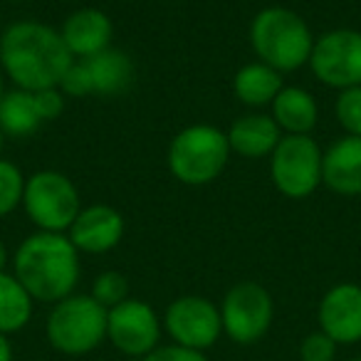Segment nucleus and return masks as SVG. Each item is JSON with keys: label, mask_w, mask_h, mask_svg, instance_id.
Wrapping results in <instances>:
<instances>
[{"label": "nucleus", "mask_w": 361, "mask_h": 361, "mask_svg": "<svg viewBox=\"0 0 361 361\" xmlns=\"http://www.w3.org/2000/svg\"><path fill=\"white\" fill-rule=\"evenodd\" d=\"M334 111L346 136H361V87L341 90L336 97Z\"/></svg>", "instance_id": "24"}, {"label": "nucleus", "mask_w": 361, "mask_h": 361, "mask_svg": "<svg viewBox=\"0 0 361 361\" xmlns=\"http://www.w3.org/2000/svg\"><path fill=\"white\" fill-rule=\"evenodd\" d=\"M80 272V250L65 233H32L13 255V275L32 300L45 305L75 295Z\"/></svg>", "instance_id": "2"}, {"label": "nucleus", "mask_w": 361, "mask_h": 361, "mask_svg": "<svg viewBox=\"0 0 361 361\" xmlns=\"http://www.w3.org/2000/svg\"><path fill=\"white\" fill-rule=\"evenodd\" d=\"M6 3H25V0H6Z\"/></svg>", "instance_id": "33"}, {"label": "nucleus", "mask_w": 361, "mask_h": 361, "mask_svg": "<svg viewBox=\"0 0 361 361\" xmlns=\"http://www.w3.org/2000/svg\"><path fill=\"white\" fill-rule=\"evenodd\" d=\"M336 344L331 336H326L322 329L312 331L302 339L300 344V359L302 361H336Z\"/></svg>", "instance_id": "25"}, {"label": "nucleus", "mask_w": 361, "mask_h": 361, "mask_svg": "<svg viewBox=\"0 0 361 361\" xmlns=\"http://www.w3.org/2000/svg\"><path fill=\"white\" fill-rule=\"evenodd\" d=\"M37 102V109H40L42 121H52L65 111V94L60 92V87H50V90L32 92Z\"/></svg>", "instance_id": "28"}, {"label": "nucleus", "mask_w": 361, "mask_h": 361, "mask_svg": "<svg viewBox=\"0 0 361 361\" xmlns=\"http://www.w3.org/2000/svg\"><path fill=\"white\" fill-rule=\"evenodd\" d=\"M60 92L65 97H87V94H94L92 90V77L90 70H87L85 60H75L70 65V70L65 72L60 82Z\"/></svg>", "instance_id": "26"}, {"label": "nucleus", "mask_w": 361, "mask_h": 361, "mask_svg": "<svg viewBox=\"0 0 361 361\" xmlns=\"http://www.w3.org/2000/svg\"><path fill=\"white\" fill-rule=\"evenodd\" d=\"M32 307L35 300L20 285V280L13 272H0V331L16 334L25 329L32 319Z\"/></svg>", "instance_id": "21"}, {"label": "nucleus", "mask_w": 361, "mask_h": 361, "mask_svg": "<svg viewBox=\"0 0 361 361\" xmlns=\"http://www.w3.org/2000/svg\"><path fill=\"white\" fill-rule=\"evenodd\" d=\"M23 206L32 223L45 233H65L80 216L82 203L75 183L62 171H37L25 180Z\"/></svg>", "instance_id": "6"}, {"label": "nucleus", "mask_w": 361, "mask_h": 361, "mask_svg": "<svg viewBox=\"0 0 361 361\" xmlns=\"http://www.w3.org/2000/svg\"><path fill=\"white\" fill-rule=\"evenodd\" d=\"M106 339L124 356L144 359L161 344V319L149 302L129 297L106 310Z\"/></svg>", "instance_id": "11"}, {"label": "nucleus", "mask_w": 361, "mask_h": 361, "mask_svg": "<svg viewBox=\"0 0 361 361\" xmlns=\"http://www.w3.org/2000/svg\"><path fill=\"white\" fill-rule=\"evenodd\" d=\"M0 361H13L11 339H8V334H3V331H0Z\"/></svg>", "instance_id": "29"}, {"label": "nucleus", "mask_w": 361, "mask_h": 361, "mask_svg": "<svg viewBox=\"0 0 361 361\" xmlns=\"http://www.w3.org/2000/svg\"><path fill=\"white\" fill-rule=\"evenodd\" d=\"M228 134V144L231 151L240 154L243 159H262L275 151L280 144L282 131L275 124L270 114H245L231 124Z\"/></svg>", "instance_id": "16"}, {"label": "nucleus", "mask_w": 361, "mask_h": 361, "mask_svg": "<svg viewBox=\"0 0 361 361\" xmlns=\"http://www.w3.org/2000/svg\"><path fill=\"white\" fill-rule=\"evenodd\" d=\"M141 361H208V356L206 351L186 349V346H178V344H159Z\"/></svg>", "instance_id": "27"}, {"label": "nucleus", "mask_w": 361, "mask_h": 361, "mask_svg": "<svg viewBox=\"0 0 361 361\" xmlns=\"http://www.w3.org/2000/svg\"><path fill=\"white\" fill-rule=\"evenodd\" d=\"M23 193H25V178L20 169L11 161L0 159V218L11 216L20 206Z\"/></svg>", "instance_id": "22"}, {"label": "nucleus", "mask_w": 361, "mask_h": 361, "mask_svg": "<svg viewBox=\"0 0 361 361\" xmlns=\"http://www.w3.org/2000/svg\"><path fill=\"white\" fill-rule=\"evenodd\" d=\"M164 329L169 331L173 344L208 351L223 334L221 307L201 295L176 297L164 312Z\"/></svg>", "instance_id": "9"}, {"label": "nucleus", "mask_w": 361, "mask_h": 361, "mask_svg": "<svg viewBox=\"0 0 361 361\" xmlns=\"http://www.w3.org/2000/svg\"><path fill=\"white\" fill-rule=\"evenodd\" d=\"M270 106V116L285 134H310L319 119L314 97L302 87H282Z\"/></svg>", "instance_id": "17"}, {"label": "nucleus", "mask_w": 361, "mask_h": 361, "mask_svg": "<svg viewBox=\"0 0 361 361\" xmlns=\"http://www.w3.org/2000/svg\"><path fill=\"white\" fill-rule=\"evenodd\" d=\"M231 159L228 134L211 124L180 129L169 146V169L186 186L213 183Z\"/></svg>", "instance_id": "4"}, {"label": "nucleus", "mask_w": 361, "mask_h": 361, "mask_svg": "<svg viewBox=\"0 0 361 361\" xmlns=\"http://www.w3.org/2000/svg\"><path fill=\"white\" fill-rule=\"evenodd\" d=\"M3 146H6V134H3V129H0V154H3Z\"/></svg>", "instance_id": "31"}, {"label": "nucleus", "mask_w": 361, "mask_h": 361, "mask_svg": "<svg viewBox=\"0 0 361 361\" xmlns=\"http://www.w3.org/2000/svg\"><path fill=\"white\" fill-rule=\"evenodd\" d=\"M322 156L310 134H285L270 154V176L275 188L287 198H307L322 183Z\"/></svg>", "instance_id": "7"}, {"label": "nucleus", "mask_w": 361, "mask_h": 361, "mask_svg": "<svg viewBox=\"0 0 361 361\" xmlns=\"http://www.w3.org/2000/svg\"><path fill=\"white\" fill-rule=\"evenodd\" d=\"M3 94H6V90H3V72H0V99H3Z\"/></svg>", "instance_id": "32"}, {"label": "nucleus", "mask_w": 361, "mask_h": 361, "mask_svg": "<svg viewBox=\"0 0 361 361\" xmlns=\"http://www.w3.org/2000/svg\"><path fill=\"white\" fill-rule=\"evenodd\" d=\"M6 265H8V247H6V243L0 240V272L6 270Z\"/></svg>", "instance_id": "30"}, {"label": "nucleus", "mask_w": 361, "mask_h": 361, "mask_svg": "<svg viewBox=\"0 0 361 361\" xmlns=\"http://www.w3.org/2000/svg\"><path fill=\"white\" fill-rule=\"evenodd\" d=\"M349 361H361V356H356V359H349Z\"/></svg>", "instance_id": "34"}, {"label": "nucleus", "mask_w": 361, "mask_h": 361, "mask_svg": "<svg viewBox=\"0 0 361 361\" xmlns=\"http://www.w3.org/2000/svg\"><path fill=\"white\" fill-rule=\"evenodd\" d=\"M322 183L339 196H361V136H344L324 151Z\"/></svg>", "instance_id": "15"}, {"label": "nucleus", "mask_w": 361, "mask_h": 361, "mask_svg": "<svg viewBox=\"0 0 361 361\" xmlns=\"http://www.w3.org/2000/svg\"><path fill=\"white\" fill-rule=\"evenodd\" d=\"M67 238L80 252L102 255L116 247L124 238V218L111 206H87L80 211L75 223L67 231Z\"/></svg>", "instance_id": "13"}, {"label": "nucleus", "mask_w": 361, "mask_h": 361, "mask_svg": "<svg viewBox=\"0 0 361 361\" xmlns=\"http://www.w3.org/2000/svg\"><path fill=\"white\" fill-rule=\"evenodd\" d=\"M272 319H275V302L270 292L257 282H238L223 297V334L235 344H257L270 331Z\"/></svg>", "instance_id": "8"}, {"label": "nucleus", "mask_w": 361, "mask_h": 361, "mask_svg": "<svg viewBox=\"0 0 361 361\" xmlns=\"http://www.w3.org/2000/svg\"><path fill=\"white\" fill-rule=\"evenodd\" d=\"M319 329L339 346L361 341V285L339 282L329 287L317 307Z\"/></svg>", "instance_id": "12"}, {"label": "nucleus", "mask_w": 361, "mask_h": 361, "mask_svg": "<svg viewBox=\"0 0 361 361\" xmlns=\"http://www.w3.org/2000/svg\"><path fill=\"white\" fill-rule=\"evenodd\" d=\"M85 65L90 70L94 94L116 97L129 90V85L134 82V62L129 60L126 52L114 50V47H106V50L87 57Z\"/></svg>", "instance_id": "18"}, {"label": "nucleus", "mask_w": 361, "mask_h": 361, "mask_svg": "<svg viewBox=\"0 0 361 361\" xmlns=\"http://www.w3.org/2000/svg\"><path fill=\"white\" fill-rule=\"evenodd\" d=\"M60 35L75 60H87L109 47L114 25L106 13L97 11V8H80L65 18Z\"/></svg>", "instance_id": "14"}, {"label": "nucleus", "mask_w": 361, "mask_h": 361, "mask_svg": "<svg viewBox=\"0 0 361 361\" xmlns=\"http://www.w3.org/2000/svg\"><path fill=\"white\" fill-rule=\"evenodd\" d=\"M42 126L35 94L27 90L6 92L0 99V129L13 139H27Z\"/></svg>", "instance_id": "20"}, {"label": "nucleus", "mask_w": 361, "mask_h": 361, "mask_svg": "<svg viewBox=\"0 0 361 361\" xmlns=\"http://www.w3.org/2000/svg\"><path fill=\"white\" fill-rule=\"evenodd\" d=\"M250 45L260 62L277 72L300 70L310 65L314 35L305 18L290 8H265L250 23Z\"/></svg>", "instance_id": "3"}, {"label": "nucleus", "mask_w": 361, "mask_h": 361, "mask_svg": "<svg viewBox=\"0 0 361 361\" xmlns=\"http://www.w3.org/2000/svg\"><path fill=\"white\" fill-rule=\"evenodd\" d=\"M282 72L272 70L265 62H250V65L240 67L233 77V92L235 97L247 106H265L272 104L282 90Z\"/></svg>", "instance_id": "19"}, {"label": "nucleus", "mask_w": 361, "mask_h": 361, "mask_svg": "<svg viewBox=\"0 0 361 361\" xmlns=\"http://www.w3.org/2000/svg\"><path fill=\"white\" fill-rule=\"evenodd\" d=\"M47 341L65 356H85L106 339V310L92 295H70L52 305L45 322Z\"/></svg>", "instance_id": "5"}, {"label": "nucleus", "mask_w": 361, "mask_h": 361, "mask_svg": "<svg viewBox=\"0 0 361 361\" xmlns=\"http://www.w3.org/2000/svg\"><path fill=\"white\" fill-rule=\"evenodd\" d=\"M75 57L60 30L35 20L13 23L0 35V67L18 90L40 92L60 87Z\"/></svg>", "instance_id": "1"}, {"label": "nucleus", "mask_w": 361, "mask_h": 361, "mask_svg": "<svg viewBox=\"0 0 361 361\" xmlns=\"http://www.w3.org/2000/svg\"><path fill=\"white\" fill-rule=\"evenodd\" d=\"M90 295L94 297L104 310H111V307H116L124 300H129V280H126L121 272L106 270V272H102V275L94 277Z\"/></svg>", "instance_id": "23"}, {"label": "nucleus", "mask_w": 361, "mask_h": 361, "mask_svg": "<svg viewBox=\"0 0 361 361\" xmlns=\"http://www.w3.org/2000/svg\"><path fill=\"white\" fill-rule=\"evenodd\" d=\"M310 67L326 87H361V32L349 27L324 32L319 40H314Z\"/></svg>", "instance_id": "10"}]
</instances>
